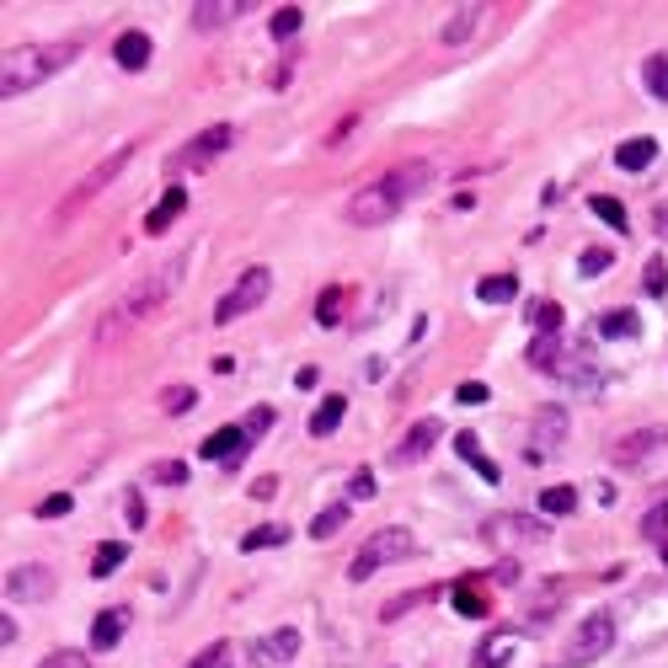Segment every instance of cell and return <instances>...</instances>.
I'll return each instance as SVG.
<instances>
[{"label": "cell", "mask_w": 668, "mask_h": 668, "mask_svg": "<svg viewBox=\"0 0 668 668\" xmlns=\"http://www.w3.org/2000/svg\"><path fill=\"white\" fill-rule=\"evenodd\" d=\"M433 182V166L428 161H407V166H391L380 182H369V188H359L348 198V225H385L391 214H401V204L407 198H417Z\"/></svg>", "instance_id": "obj_1"}, {"label": "cell", "mask_w": 668, "mask_h": 668, "mask_svg": "<svg viewBox=\"0 0 668 668\" xmlns=\"http://www.w3.org/2000/svg\"><path fill=\"white\" fill-rule=\"evenodd\" d=\"M81 59V43L65 38V43H27V49H11L6 59H0V97L17 102L22 91L43 86L49 75H59L65 65H75Z\"/></svg>", "instance_id": "obj_2"}, {"label": "cell", "mask_w": 668, "mask_h": 668, "mask_svg": "<svg viewBox=\"0 0 668 668\" xmlns=\"http://www.w3.org/2000/svg\"><path fill=\"white\" fill-rule=\"evenodd\" d=\"M188 257H193V252H172V257L161 262V268L150 273V278H139V284H134V289L123 294V300L102 316V326H97V337H102V343H107V337H118L123 326H134L139 316H145V310L161 305L166 294H172V289L182 284V273H188Z\"/></svg>", "instance_id": "obj_3"}, {"label": "cell", "mask_w": 668, "mask_h": 668, "mask_svg": "<svg viewBox=\"0 0 668 668\" xmlns=\"http://www.w3.org/2000/svg\"><path fill=\"white\" fill-rule=\"evenodd\" d=\"M412 551H417L412 530H401V524H385V530H375V535H369V540H364V551L348 562V578H353V583H364V578H375L380 567L407 562Z\"/></svg>", "instance_id": "obj_4"}, {"label": "cell", "mask_w": 668, "mask_h": 668, "mask_svg": "<svg viewBox=\"0 0 668 668\" xmlns=\"http://www.w3.org/2000/svg\"><path fill=\"white\" fill-rule=\"evenodd\" d=\"M268 289H273V273L268 268H246L236 284L220 294V305H214V326H236L246 310H257L262 300H268Z\"/></svg>", "instance_id": "obj_5"}, {"label": "cell", "mask_w": 668, "mask_h": 668, "mask_svg": "<svg viewBox=\"0 0 668 668\" xmlns=\"http://www.w3.org/2000/svg\"><path fill=\"white\" fill-rule=\"evenodd\" d=\"M615 647V615L610 610H594L588 620H578V631H572V647H567V663H578V668H588V663H599L604 652Z\"/></svg>", "instance_id": "obj_6"}, {"label": "cell", "mask_w": 668, "mask_h": 668, "mask_svg": "<svg viewBox=\"0 0 668 668\" xmlns=\"http://www.w3.org/2000/svg\"><path fill=\"white\" fill-rule=\"evenodd\" d=\"M567 439V407H540L530 423V439H524V465H546Z\"/></svg>", "instance_id": "obj_7"}, {"label": "cell", "mask_w": 668, "mask_h": 668, "mask_svg": "<svg viewBox=\"0 0 668 668\" xmlns=\"http://www.w3.org/2000/svg\"><path fill=\"white\" fill-rule=\"evenodd\" d=\"M487 540H503V546H546L551 540V524L546 519H530V514H497L481 524Z\"/></svg>", "instance_id": "obj_8"}, {"label": "cell", "mask_w": 668, "mask_h": 668, "mask_svg": "<svg viewBox=\"0 0 668 668\" xmlns=\"http://www.w3.org/2000/svg\"><path fill=\"white\" fill-rule=\"evenodd\" d=\"M230 145H236V129H230V123H214V129L193 134L188 145H182V155H172V172H182V166H209V161H220Z\"/></svg>", "instance_id": "obj_9"}, {"label": "cell", "mask_w": 668, "mask_h": 668, "mask_svg": "<svg viewBox=\"0 0 668 668\" xmlns=\"http://www.w3.org/2000/svg\"><path fill=\"white\" fill-rule=\"evenodd\" d=\"M129 161H134V145H123V150H113V155H107L102 166H91V172H86L81 182H75V193L65 198V214H75L81 204H91V198H97V193H102L107 182H113V177H118V172H123V166H129Z\"/></svg>", "instance_id": "obj_10"}, {"label": "cell", "mask_w": 668, "mask_h": 668, "mask_svg": "<svg viewBox=\"0 0 668 668\" xmlns=\"http://www.w3.org/2000/svg\"><path fill=\"white\" fill-rule=\"evenodd\" d=\"M49 594H54V572L49 567L27 562V567H11L6 572V599L11 604H43Z\"/></svg>", "instance_id": "obj_11"}, {"label": "cell", "mask_w": 668, "mask_h": 668, "mask_svg": "<svg viewBox=\"0 0 668 668\" xmlns=\"http://www.w3.org/2000/svg\"><path fill=\"white\" fill-rule=\"evenodd\" d=\"M439 433H444L439 417H423V423H412L407 433H401V444L391 449V465H417L433 444H439Z\"/></svg>", "instance_id": "obj_12"}, {"label": "cell", "mask_w": 668, "mask_h": 668, "mask_svg": "<svg viewBox=\"0 0 668 668\" xmlns=\"http://www.w3.org/2000/svg\"><path fill=\"white\" fill-rule=\"evenodd\" d=\"M294 652H300V631H294V626H278V631H268V636H257V642H252V663L278 668V663H289Z\"/></svg>", "instance_id": "obj_13"}, {"label": "cell", "mask_w": 668, "mask_h": 668, "mask_svg": "<svg viewBox=\"0 0 668 668\" xmlns=\"http://www.w3.org/2000/svg\"><path fill=\"white\" fill-rule=\"evenodd\" d=\"M246 449H252L246 428H220V433H209V439H204V449H198V455H204L209 465H241Z\"/></svg>", "instance_id": "obj_14"}, {"label": "cell", "mask_w": 668, "mask_h": 668, "mask_svg": "<svg viewBox=\"0 0 668 668\" xmlns=\"http://www.w3.org/2000/svg\"><path fill=\"white\" fill-rule=\"evenodd\" d=\"M514 652H524V636L519 631H492L487 642L476 647V668H508Z\"/></svg>", "instance_id": "obj_15"}, {"label": "cell", "mask_w": 668, "mask_h": 668, "mask_svg": "<svg viewBox=\"0 0 668 668\" xmlns=\"http://www.w3.org/2000/svg\"><path fill=\"white\" fill-rule=\"evenodd\" d=\"M668 444V428H642V433H626V439L615 444V460L620 465H642L652 449H663Z\"/></svg>", "instance_id": "obj_16"}, {"label": "cell", "mask_w": 668, "mask_h": 668, "mask_svg": "<svg viewBox=\"0 0 668 668\" xmlns=\"http://www.w3.org/2000/svg\"><path fill=\"white\" fill-rule=\"evenodd\" d=\"M123 626H129V610H123V604L102 610L97 620H91V647H97V652H113V647L123 642Z\"/></svg>", "instance_id": "obj_17"}, {"label": "cell", "mask_w": 668, "mask_h": 668, "mask_svg": "<svg viewBox=\"0 0 668 668\" xmlns=\"http://www.w3.org/2000/svg\"><path fill=\"white\" fill-rule=\"evenodd\" d=\"M652 161H658V139H647V134H636V139H626V145L615 150L620 172H647Z\"/></svg>", "instance_id": "obj_18"}, {"label": "cell", "mask_w": 668, "mask_h": 668, "mask_svg": "<svg viewBox=\"0 0 668 668\" xmlns=\"http://www.w3.org/2000/svg\"><path fill=\"white\" fill-rule=\"evenodd\" d=\"M113 59L123 70H145L150 65V38L139 33V27H129V33H118V43H113Z\"/></svg>", "instance_id": "obj_19"}, {"label": "cell", "mask_w": 668, "mask_h": 668, "mask_svg": "<svg viewBox=\"0 0 668 668\" xmlns=\"http://www.w3.org/2000/svg\"><path fill=\"white\" fill-rule=\"evenodd\" d=\"M455 455H460L465 465H471V471H476L481 481H487V487H497V481H503V471H497V465L476 449V433H455Z\"/></svg>", "instance_id": "obj_20"}, {"label": "cell", "mask_w": 668, "mask_h": 668, "mask_svg": "<svg viewBox=\"0 0 668 668\" xmlns=\"http://www.w3.org/2000/svg\"><path fill=\"white\" fill-rule=\"evenodd\" d=\"M241 6H246V0H214V6H209V0H198L188 17H193V27H204V33H209V27H225L230 17H241Z\"/></svg>", "instance_id": "obj_21"}, {"label": "cell", "mask_w": 668, "mask_h": 668, "mask_svg": "<svg viewBox=\"0 0 668 668\" xmlns=\"http://www.w3.org/2000/svg\"><path fill=\"white\" fill-rule=\"evenodd\" d=\"M562 359H567L562 332H556V337H535V343H530V364L540 369V375H556V369H562Z\"/></svg>", "instance_id": "obj_22"}, {"label": "cell", "mask_w": 668, "mask_h": 668, "mask_svg": "<svg viewBox=\"0 0 668 668\" xmlns=\"http://www.w3.org/2000/svg\"><path fill=\"white\" fill-rule=\"evenodd\" d=\"M182 209H188V193H182V188H166V198H161V204H155L150 209V220H145V230H150V236H161V230L166 225H172L177 220V214Z\"/></svg>", "instance_id": "obj_23"}, {"label": "cell", "mask_w": 668, "mask_h": 668, "mask_svg": "<svg viewBox=\"0 0 668 668\" xmlns=\"http://www.w3.org/2000/svg\"><path fill=\"white\" fill-rule=\"evenodd\" d=\"M343 412H348V401H343V396H326L321 407L310 412V433H316V439H332L337 423H343Z\"/></svg>", "instance_id": "obj_24"}, {"label": "cell", "mask_w": 668, "mask_h": 668, "mask_svg": "<svg viewBox=\"0 0 668 668\" xmlns=\"http://www.w3.org/2000/svg\"><path fill=\"white\" fill-rule=\"evenodd\" d=\"M524 316H530L535 337H556V332H562V305H556V300H530Z\"/></svg>", "instance_id": "obj_25"}, {"label": "cell", "mask_w": 668, "mask_h": 668, "mask_svg": "<svg viewBox=\"0 0 668 668\" xmlns=\"http://www.w3.org/2000/svg\"><path fill=\"white\" fill-rule=\"evenodd\" d=\"M514 294H519L514 273H492V278H481V284H476V300H487V305H508Z\"/></svg>", "instance_id": "obj_26"}, {"label": "cell", "mask_w": 668, "mask_h": 668, "mask_svg": "<svg viewBox=\"0 0 668 668\" xmlns=\"http://www.w3.org/2000/svg\"><path fill=\"white\" fill-rule=\"evenodd\" d=\"M599 337H642V316H636V310H604Z\"/></svg>", "instance_id": "obj_27"}, {"label": "cell", "mask_w": 668, "mask_h": 668, "mask_svg": "<svg viewBox=\"0 0 668 668\" xmlns=\"http://www.w3.org/2000/svg\"><path fill=\"white\" fill-rule=\"evenodd\" d=\"M476 22H481V6H460L455 17L444 22V33H439V38H444V43H465V38L476 33Z\"/></svg>", "instance_id": "obj_28"}, {"label": "cell", "mask_w": 668, "mask_h": 668, "mask_svg": "<svg viewBox=\"0 0 668 668\" xmlns=\"http://www.w3.org/2000/svg\"><path fill=\"white\" fill-rule=\"evenodd\" d=\"M343 524H348V503H332V508H321V514L310 519V535H316V540H332Z\"/></svg>", "instance_id": "obj_29"}, {"label": "cell", "mask_w": 668, "mask_h": 668, "mask_svg": "<svg viewBox=\"0 0 668 668\" xmlns=\"http://www.w3.org/2000/svg\"><path fill=\"white\" fill-rule=\"evenodd\" d=\"M642 86H647L658 102H668V54H652L647 65H642Z\"/></svg>", "instance_id": "obj_30"}, {"label": "cell", "mask_w": 668, "mask_h": 668, "mask_svg": "<svg viewBox=\"0 0 668 668\" xmlns=\"http://www.w3.org/2000/svg\"><path fill=\"white\" fill-rule=\"evenodd\" d=\"M284 540H289L284 524H257V530L241 540V551H268V546H284Z\"/></svg>", "instance_id": "obj_31"}, {"label": "cell", "mask_w": 668, "mask_h": 668, "mask_svg": "<svg viewBox=\"0 0 668 668\" xmlns=\"http://www.w3.org/2000/svg\"><path fill=\"white\" fill-rule=\"evenodd\" d=\"M123 556H129V546H123V540H107V546L91 556V578H107L113 567H123Z\"/></svg>", "instance_id": "obj_32"}, {"label": "cell", "mask_w": 668, "mask_h": 668, "mask_svg": "<svg viewBox=\"0 0 668 668\" xmlns=\"http://www.w3.org/2000/svg\"><path fill=\"white\" fill-rule=\"evenodd\" d=\"M161 407L172 412V417H182V412L198 407V391H193V385H166V391H161Z\"/></svg>", "instance_id": "obj_33"}, {"label": "cell", "mask_w": 668, "mask_h": 668, "mask_svg": "<svg viewBox=\"0 0 668 668\" xmlns=\"http://www.w3.org/2000/svg\"><path fill=\"white\" fill-rule=\"evenodd\" d=\"M540 508H546V514H572V508H578V492L572 487H546L540 492Z\"/></svg>", "instance_id": "obj_34"}, {"label": "cell", "mask_w": 668, "mask_h": 668, "mask_svg": "<svg viewBox=\"0 0 668 668\" xmlns=\"http://www.w3.org/2000/svg\"><path fill=\"white\" fill-rule=\"evenodd\" d=\"M642 535L647 540H663L668 535V503H652L647 514H642Z\"/></svg>", "instance_id": "obj_35"}, {"label": "cell", "mask_w": 668, "mask_h": 668, "mask_svg": "<svg viewBox=\"0 0 668 668\" xmlns=\"http://www.w3.org/2000/svg\"><path fill=\"white\" fill-rule=\"evenodd\" d=\"M610 252H604V246H588V252L578 257V278H594V273H604V268H610Z\"/></svg>", "instance_id": "obj_36"}, {"label": "cell", "mask_w": 668, "mask_h": 668, "mask_svg": "<svg viewBox=\"0 0 668 668\" xmlns=\"http://www.w3.org/2000/svg\"><path fill=\"white\" fill-rule=\"evenodd\" d=\"M588 209H594V214H599V220L610 225V230H626V209H620L615 198H594V204H588Z\"/></svg>", "instance_id": "obj_37"}, {"label": "cell", "mask_w": 668, "mask_h": 668, "mask_svg": "<svg viewBox=\"0 0 668 668\" xmlns=\"http://www.w3.org/2000/svg\"><path fill=\"white\" fill-rule=\"evenodd\" d=\"M337 305H343V289L332 284V289L316 300V321H321V326H337Z\"/></svg>", "instance_id": "obj_38"}, {"label": "cell", "mask_w": 668, "mask_h": 668, "mask_svg": "<svg viewBox=\"0 0 668 668\" xmlns=\"http://www.w3.org/2000/svg\"><path fill=\"white\" fill-rule=\"evenodd\" d=\"M70 508H75V497H70V492H54V497H43L33 514H38V519H59V514H70Z\"/></svg>", "instance_id": "obj_39"}, {"label": "cell", "mask_w": 668, "mask_h": 668, "mask_svg": "<svg viewBox=\"0 0 668 668\" xmlns=\"http://www.w3.org/2000/svg\"><path fill=\"white\" fill-rule=\"evenodd\" d=\"M300 6H284V11H273V38H289V33H300Z\"/></svg>", "instance_id": "obj_40"}, {"label": "cell", "mask_w": 668, "mask_h": 668, "mask_svg": "<svg viewBox=\"0 0 668 668\" xmlns=\"http://www.w3.org/2000/svg\"><path fill=\"white\" fill-rule=\"evenodd\" d=\"M642 289H647V294H663V289H668V268H663V257H647Z\"/></svg>", "instance_id": "obj_41"}, {"label": "cell", "mask_w": 668, "mask_h": 668, "mask_svg": "<svg viewBox=\"0 0 668 668\" xmlns=\"http://www.w3.org/2000/svg\"><path fill=\"white\" fill-rule=\"evenodd\" d=\"M348 497L353 503H369V497H375V471H353L348 476Z\"/></svg>", "instance_id": "obj_42"}, {"label": "cell", "mask_w": 668, "mask_h": 668, "mask_svg": "<svg viewBox=\"0 0 668 668\" xmlns=\"http://www.w3.org/2000/svg\"><path fill=\"white\" fill-rule=\"evenodd\" d=\"M38 668H91V663H86V652L65 647V652H49V658H43Z\"/></svg>", "instance_id": "obj_43"}, {"label": "cell", "mask_w": 668, "mask_h": 668, "mask_svg": "<svg viewBox=\"0 0 668 668\" xmlns=\"http://www.w3.org/2000/svg\"><path fill=\"white\" fill-rule=\"evenodd\" d=\"M241 428H246V439H262V433H268V428H273V407H257V412H252V417H246V423H241Z\"/></svg>", "instance_id": "obj_44"}, {"label": "cell", "mask_w": 668, "mask_h": 668, "mask_svg": "<svg viewBox=\"0 0 668 668\" xmlns=\"http://www.w3.org/2000/svg\"><path fill=\"white\" fill-rule=\"evenodd\" d=\"M150 481H166V487H177V481H188V465H177V460H166V465H155Z\"/></svg>", "instance_id": "obj_45"}, {"label": "cell", "mask_w": 668, "mask_h": 668, "mask_svg": "<svg viewBox=\"0 0 668 668\" xmlns=\"http://www.w3.org/2000/svg\"><path fill=\"white\" fill-rule=\"evenodd\" d=\"M487 396H492V391H487L481 380H465L460 391H455V401H460V407H476V401H487Z\"/></svg>", "instance_id": "obj_46"}, {"label": "cell", "mask_w": 668, "mask_h": 668, "mask_svg": "<svg viewBox=\"0 0 668 668\" xmlns=\"http://www.w3.org/2000/svg\"><path fill=\"white\" fill-rule=\"evenodd\" d=\"M220 658H225V642H214V647H204V652L193 658V668H225Z\"/></svg>", "instance_id": "obj_47"}, {"label": "cell", "mask_w": 668, "mask_h": 668, "mask_svg": "<svg viewBox=\"0 0 668 668\" xmlns=\"http://www.w3.org/2000/svg\"><path fill=\"white\" fill-rule=\"evenodd\" d=\"M455 610L460 615H481V599L471 594V588H455Z\"/></svg>", "instance_id": "obj_48"}, {"label": "cell", "mask_w": 668, "mask_h": 668, "mask_svg": "<svg viewBox=\"0 0 668 668\" xmlns=\"http://www.w3.org/2000/svg\"><path fill=\"white\" fill-rule=\"evenodd\" d=\"M252 497H262V503H268V497H278V476H257V481H252Z\"/></svg>", "instance_id": "obj_49"}, {"label": "cell", "mask_w": 668, "mask_h": 668, "mask_svg": "<svg viewBox=\"0 0 668 668\" xmlns=\"http://www.w3.org/2000/svg\"><path fill=\"white\" fill-rule=\"evenodd\" d=\"M652 230H658V236L668 241V204H658V209H652Z\"/></svg>", "instance_id": "obj_50"}, {"label": "cell", "mask_w": 668, "mask_h": 668, "mask_svg": "<svg viewBox=\"0 0 668 668\" xmlns=\"http://www.w3.org/2000/svg\"><path fill=\"white\" fill-rule=\"evenodd\" d=\"M663 562H668V540H663Z\"/></svg>", "instance_id": "obj_51"}]
</instances>
